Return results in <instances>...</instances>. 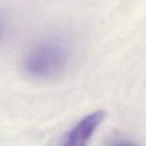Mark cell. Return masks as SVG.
Returning a JSON list of instances; mask_svg holds the SVG:
<instances>
[{
    "label": "cell",
    "mask_w": 146,
    "mask_h": 146,
    "mask_svg": "<svg viewBox=\"0 0 146 146\" xmlns=\"http://www.w3.org/2000/svg\"><path fill=\"white\" fill-rule=\"evenodd\" d=\"M68 60V50L64 45L55 41H44L29 49L23 59V68L33 78L51 79L65 70Z\"/></svg>",
    "instance_id": "cell-1"
},
{
    "label": "cell",
    "mask_w": 146,
    "mask_h": 146,
    "mask_svg": "<svg viewBox=\"0 0 146 146\" xmlns=\"http://www.w3.org/2000/svg\"><path fill=\"white\" fill-rule=\"evenodd\" d=\"M106 113L97 110L84 116L65 136L61 146H88L93 134L105 119Z\"/></svg>",
    "instance_id": "cell-2"
},
{
    "label": "cell",
    "mask_w": 146,
    "mask_h": 146,
    "mask_svg": "<svg viewBox=\"0 0 146 146\" xmlns=\"http://www.w3.org/2000/svg\"><path fill=\"white\" fill-rule=\"evenodd\" d=\"M112 146H135L134 144L130 143V142H126V141H120L117 142V143L113 144Z\"/></svg>",
    "instance_id": "cell-3"
}]
</instances>
